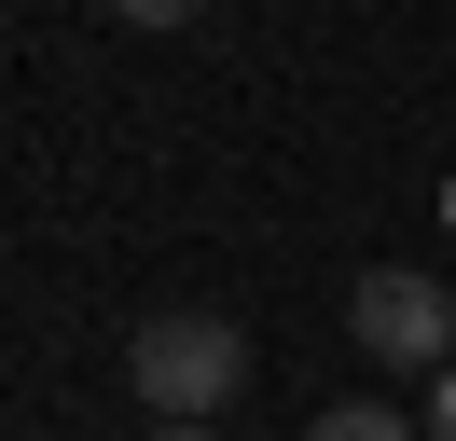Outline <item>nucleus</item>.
Returning <instances> with one entry per match:
<instances>
[{"label": "nucleus", "instance_id": "obj_4", "mask_svg": "<svg viewBox=\"0 0 456 441\" xmlns=\"http://www.w3.org/2000/svg\"><path fill=\"white\" fill-rule=\"evenodd\" d=\"M415 441H456V373L428 386V413H415Z\"/></svg>", "mask_w": 456, "mask_h": 441}, {"label": "nucleus", "instance_id": "obj_5", "mask_svg": "<svg viewBox=\"0 0 456 441\" xmlns=\"http://www.w3.org/2000/svg\"><path fill=\"white\" fill-rule=\"evenodd\" d=\"M152 441H222V428H152Z\"/></svg>", "mask_w": 456, "mask_h": 441}, {"label": "nucleus", "instance_id": "obj_1", "mask_svg": "<svg viewBox=\"0 0 456 441\" xmlns=\"http://www.w3.org/2000/svg\"><path fill=\"white\" fill-rule=\"evenodd\" d=\"M125 386L152 400V428H208V413L249 386V331L208 317V303H194V317H152L139 345H125Z\"/></svg>", "mask_w": 456, "mask_h": 441}, {"label": "nucleus", "instance_id": "obj_3", "mask_svg": "<svg viewBox=\"0 0 456 441\" xmlns=\"http://www.w3.org/2000/svg\"><path fill=\"white\" fill-rule=\"evenodd\" d=\"M305 441H415V413H387V400H332Z\"/></svg>", "mask_w": 456, "mask_h": 441}, {"label": "nucleus", "instance_id": "obj_2", "mask_svg": "<svg viewBox=\"0 0 456 441\" xmlns=\"http://www.w3.org/2000/svg\"><path fill=\"white\" fill-rule=\"evenodd\" d=\"M346 345H360L373 373L443 386V373H456V290H443V276H415V262H373L360 290H346Z\"/></svg>", "mask_w": 456, "mask_h": 441}]
</instances>
